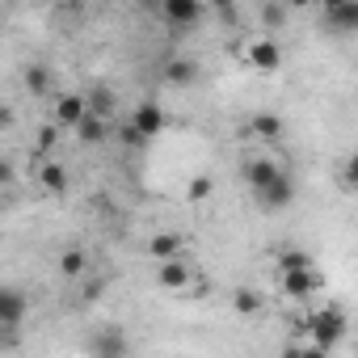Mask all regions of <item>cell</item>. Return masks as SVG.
<instances>
[{"instance_id": "6da1fadb", "label": "cell", "mask_w": 358, "mask_h": 358, "mask_svg": "<svg viewBox=\"0 0 358 358\" xmlns=\"http://www.w3.org/2000/svg\"><path fill=\"white\" fill-rule=\"evenodd\" d=\"M308 329H312V345H316L320 354H329V350L345 337V312H341L337 303H324L320 312H312Z\"/></svg>"}, {"instance_id": "7a4b0ae2", "label": "cell", "mask_w": 358, "mask_h": 358, "mask_svg": "<svg viewBox=\"0 0 358 358\" xmlns=\"http://www.w3.org/2000/svg\"><path fill=\"white\" fill-rule=\"evenodd\" d=\"M160 17L173 30H199L207 17V5L203 0H160Z\"/></svg>"}, {"instance_id": "3957f363", "label": "cell", "mask_w": 358, "mask_h": 358, "mask_svg": "<svg viewBox=\"0 0 358 358\" xmlns=\"http://www.w3.org/2000/svg\"><path fill=\"white\" fill-rule=\"evenodd\" d=\"M257 203H262L266 211H282V207H291V203H295V177L278 169V173H274V182L257 194Z\"/></svg>"}, {"instance_id": "277c9868", "label": "cell", "mask_w": 358, "mask_h": 358, "mask_svg": "<svg viewBox=\"0 0 358 358\" xmlns=\"http://www.w3.org/2000/svg\"><path fill=\"white\" fill-rule=\"evenodd\" d=\"M324 30L333 34H354L358 30V0H337L324 9Z\"/></svg>"}, {"instance_id": "5b68a950", "label": "cell", "mask_w": 358, "mask_h": 358, "mask_svg": "<svg viewBox=\"0 0 358 358\" xmlns=\"http://www.w3.org/2000/svg\"><path fill=\"white\" fill-rule=\"evenodd\" d=\"M30 312V299L17 291V287H0V329H13L22 324Z\"/></svg>"}, {"instance_id": "8992f818", "label": "cell", "mask_w": 358, "mask_h": 358, "mask_svg": "<svg viewBox=\"0 0 358 358\" xmlns=\"http://www.w3.org/2000/svg\"><path fill=\"white\" fill-rule=\"evenodd\" d=\"M131 127H135L143 139H156V135L164 131V106H160V101H143V106H135Z\"/></svg>"}, {"instance_id": "52a82bcc", "label": "cell", "mask_w": 358, "mask_h": 358, "mask_svg": "<svg viewBox=\"0 0 358 358\" xmlns=\"http://www.w3.org/2000/svg\"><path fill=\"white\" fill-rule=\"evenodd\" d=\"M249 64H253L257 72H278V68H282V47H278L274 38H253V43H249Z\"/></svg>"}, {"instance_id": "ba28073f", "label": "cell", "mask_w": 358, "mask_h": 358, "mask_svg": "<svg viewBox=\"0 0 358 358\" xmlns=\"http://www.w3.org/2000/svg\"><path fill=\"white\" fill-rule=\"evenodd\" d=\"M156 282H160L164 291H186V287H190V266L182 262V253L160 262V270H156Z\"/></svg>"}, {"instance_id": "9c48e42d", "label": "cell", "mask_w": 358, "mask_h": 358, "mask_svg": "<svg viewBox=\"0 0 358 358\" xmlns=\"http://www.w3.org/2000/svg\"><path fill=\"white\" fill-rule=\"evenodd\" d=\"M316 287H320V278H316V270H312V266H299V270H282V291H287L291 299H308Z\"/></svg>"}, {"instance_id": "30bf717a", "label": "cell", "mask_w": 358, "mask_h": 358, "mask_svg": "<svg viewBox=\"0 0 358 358\" xmlns=\"http://www.w3.org/2000/svg\"><path fill=\"white\" fill-rule=\"evenodd\" d=\"M199 76H203V68H199V59H190V55H173V59L164 64V80H169V85H177V89L194 85Z\"/></svg>"}, {"instance_id": "8fae6325", "label": "cell", "mask_w": 358, "mask_h": 358, "mask_svg": "<svg viewBox=\"0 0 358 358\" xmlns=\"http://www.w3.org/2000/svg\"><path fill=\"white\" fill-rule=\"evenodd\" d=\"M80 118H85V93H59L51 122H55V127H76Z\"/></svg>"}, {"instance_id": "7c38bea8", "label": "cell", "mask_w": 358, "mask_h": 358, "mask_svg": "<svg viewBox=\"0 0 358 358\" xmlns=\"http://www.w3.org/2000/svg\"><path fill=\"white\" fill-rule=\"evenodd\" d=\"M274 173H278V164H274L270 156H253V160L245 164V182H249L253 194H262V190L274 182Z\"/></svg>"}, {"instance_id": "4fadbf2b", "label": "cell", "mask_w": 358, "mask_h": 358, "mask_svg": "<svg viewBox=\"0 0 358 358\" xmlns=\"http://www.w3.org/2000/svg\"><path fill=\"white\" fill-rule=\"evenodd\" d=\"M85 110H89V114H97V118H114V110H118L114 89H110V85H93V89L85 93Z\"/></svg>"}, {"instance_id": "5bb4252c", "label": "cell", "mask_w": 358, "mask_h": 358, "mask_svg": "<svg viewBox=\"0 0 358 358\" xmlns=\"http://www.w3.org/2000/svg\"><path fill=\"white\" fill-rule=\"evenodd\" d=\"M51 85H55V76H51V68H47V64H30V68L22 72V89H26L30 97H47V93H51Z\"/></svg>"}, {"instance_id": "9a60e30c", "label": "cell", "mask_w": 358, "mask_h": 358, "mask_svg": "<svg viewBox=\"0 0 358 358\" xmlns=\"http://www.w3.org/2000/svg\"><path fill=\"white\" fill-rule=\"evenodd\" d=\"M249 135H257V139H278V135H282V118L270 114V110H257V114L249 118Z\"/></svg>"}, {"instance_id": "2e32d148", "label": "cell", "mask_w": 358, "mask_h": 358, "mask_svg": "<svg viewBox=\"0 0 358 358\" xmlns=\"http://www.w3.org/2000/svg\"><path fill=\"white\" fill-rule=\"evenodd\" d=\"M182 236H177V232H156L152 241H148V253L156 257V262H164V257H177V253H182Z\"/></svg>"}, {"instance_id": "e0dca14e", "label": "cell", "mask_w": 358, "mask_h": 358, "mask_svg": "<svg viewBox=\"0 0 358 358\" xmlns=\"http://www.w3.org/2000/svg\"><path fill=\"white\" fill-rule=\"evenodd\" d=\"M38 182H43V190H51V194H68V169L55 164V160H47L43 173H38Z\"/></svg>"}, {"instance_id": "ac0fdd59", "label": "cell", "mask_w": 358, "mask_h": 358, "mask_svg": "<svg viewBox=\"0 0 358 358\" xmlns=\"http://www.w3.org/2000/svg\"><path fill=\"white\" fill-rule=\"evenodd\" d=\"M72 131H76V139H80V143H101V139H106V118H97V114H89V110H85V118H80Z\"/></svg>"}, {"instance_id": "d6986e66", "label": "cell", "mask_w": 358, "mask_h": 358, "mask_svg": "<svg viewBox=\"0 0 358 358\" xmlns=\"http://www.w3.org/2000/svg\"><path fill=\"white\" fill-rule=\"evenodd\" d=\"M85 270H89V253L85 249H64L59 253V274L64 278H80Z\"/></svg>"}, {"instance_id": "ffe728a7", "label": "cell", "mask_w": 358, "mask_h": 358, "mask_svg": "<svg viewBox=\"0 0 358 358\" xmlns=\"http://www.w3.org/2000/svg\"><path fill=\"white\" fill-rule=\"evenodd\" d=\"M232 308H236L241 316H257V312L266 308V299H262L253 287H236V291H232Z\"/></svg>"}, {"instance_id": "44dd1931", "label": "cell", "mask_w": 358, "mask_h": 358, "mask_svg": "<svg viewBox=\"0 0 358 358\" xmlns=\"http://www.w3.org/2000/svg\"><path fill=\"white\" fill-rule=\"evenodd\" d=\"M89 350H93V354H106V358H110V354H122V350H127V337H122L118 329H106V333H101V337H97V341H93Z\"/></svg>"}, {"instance_id": "7402d4cb", "label": "cell", "mask_w": 358, "mask_h": 358, "mask_svg": "<svg viewBox=\"0 0 358 358\" xmlns=\"http://www.w3.org/2000/svg\"><path fill=\"white\" fill-rule=\"evenodd\" d=\"M287 22H291V9L282 5V0H270V5L262 9V26H266V30H282Z\"/></svg>"}, {"instance_id": "603a6c76", "label": "cell", "mask_w": 358, "mask_h": 358, "mask_svg": "<svg viewBox=\"0 0 358 358\" xmlns=\"http://www.w3.org/2000/svg\"><path fill=\"white\" fill-rule=\"evenodd\" d=\"M278 266H282V270H299V266H312V257H308L303 249H287V253L278 257Z\"/></svg>"}, {"instance_id": "cb8c5ba5", "label": "cell", "mask_w": 358, "mask_h": 358, "mask_svg": "<svg viewBox=\"0 0 358 358\" xmlns=\"http://www.w3.org/2000/svg\"><path fill=\"white\" fill-rule=\"evenodd\" d=\"M211 190H215V186H211V177H194V182H190V199H194V203L211 199Z\"/></svg>"}, {"instance_id": "d4e9b609", "label": "cell", "mask_w": 358, "mask_h": 358, "mask_svg": "<svg viewBox=\"0 0 358 358\" xmlns=\"http://www.w3.org/2000/svg\"><path fill=\"white\" fill-rule=\"evenodd\" d=\"M354 177H358V160L350 156V160H345V173H341V186H345V190H354Z\"/></svg>"}, {"instance_id": "484cf974", "label": "cell", "mask_w": 358, "mask_h": 358, "mask_svg": "<svg viewBox=\"0 0 358 358\" xmlns=\"http://www.w3.org/2000/svg\"><path fill=\"white\" fill-rule=\"evenodd\" d=\"M122 143H127V148H139V143H148V139H143V135L127 122V127H122Z\"/></svg>"}, {"instance_id": "4316f807", "label": "cell", "mask_w": 358, "mask_h": 358, "mask_svg": "<svg viewBox=\"0 0 358 358\" xmlns=\"http://www.w3.org/2000/svg\"><path fill=\"white\" fill-rule=\"evenodd\" d=\"M17 122V114H13V106H5V101H0V131H9Z\"/></svg>"}, {"instance_id": "83f0119b", "label": "cell", "mask_w": 358, "mask_h": 358, "mask_svg": "<svg viewBox=\"0 0 358 358\" xmlns=\"http://www.w3.org/2000/svg\"><path fill=\"white\" fill-rule=\"evenodd\" d=\"M9 182H13V164L0 160V186H9Z\"/></svg>"}, {"instance_id": "f1b7e54d", "label": "cell", "mask_w": 358, "mask_h": 358, "mask_svg": "<svg viewBox=\"0 0 358 358\" xmlns=\"http://www.w3.org/2000/svg\"><path fill=\"white\" fill-rule=\"evenodd\" d=\"M101 291H106V282H101V278H97V282H89V291H85V299H97V295H101Z\"/></svg>"}, {"instance_id": "f546056e", "label": "cell", "mask_w": 358, "mask_h": 358, "mask_svg": "<svg viewBox=\"0 0 358 358\" xmlns=\"http://www.w3.org/2000/svg\"><path fill=\"white\" fill-rule=\"evenodd\" d=\"M282 5H287V9H312L316 0H282Z\"/></svg>"}, {"instance_id": "4dcf8cb0", "label": "cell", "mask_w": 358, "mask_h": 358, "mask_svg": "<svg viewBox=\"0 0 358 358\" xmlns=\"http://www.w3.org/2000/svg\"><path fill=\"white\" fill-rule=\"evenodd\" d=\"M211 5H215V9L224 13V9H236V5H241V0H211Z\"/></svg>"}, {"instance_id": "1f68e13d", "label": "cell", "mask_w": 358, "mask_h": 358, "mask_svg": "<svg viewBox=\"0 0 358 358\" xmlns=\"http://www.w3.org/2000/svg\"><path fill=\"white\" fill-rule=\"evenodd\" d=\"M316 5H324V9H329V5H337V0H316Z\"/></svg>"}, {"instance_id": "d6a6232c", "label": "cell", "mask_w": 358, "mask_h": 358, "mask_svg": "<svg viewBox=\"0 0 358 358\" xmlns=\"http://www.w3.org/2000/svg\"><path fill=\"white\" fill-rule=\"evenodd\" d=\"M55 5H68V0H55Z\"/></svg>"}]
</instances>
